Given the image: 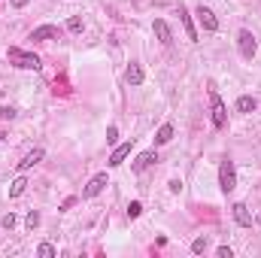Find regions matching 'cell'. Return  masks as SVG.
I'll return each mask as SVG.
<instances>
[{"instance_id": "cell-5", "label": "cell", "mask_w": 261, "mask_h": 258, "mask_svg": "<svg viewBox=\"0 0 261 258\" xmlns=\"http://www.w3.org/2000/svg\"><path fill=\"white\" fill-rule=\"evenodd\" d=\"M58 37H61V28L58 25H40V28H33V33H31V40H40V43L58 40Z\"/></svg>"}, {"instance_id": "cell-4", "label": "cell", "mask_w": 261, "mask_h": 258, "mask_svg": "<svg viewBox=\"0 0 261 258\" xmlns=\"http://www.w3.org/2000/svg\"><path fill=\"white\" fill-rule=\"evenodd\" d=\"M195 15H198V25H200L203 30H210V33H213V30H219V18L213 15V9L198 6V13H195Z\"/></svg>"}, {"instance_id": "cell-7", "label": "cell", "mask_w": 261, "mask_h": 258, "mask_svg": "<svg viewBox=\"0 0 261 258\" xmlns=\"http://www.w3.org/2000/svg\"><path fill=\"white\" fill-rule=\"evenodd\" d=\"M131 149H134V140L122 143V146H116V149H112V155H109V167H119V164H124V158L131 155Z\"/></svg>"}, {"instance_id": "cell-30", "label": "cell", "mask_w": 261, "mask_h": 258, "mask_svg": "<svg viewBox=\"0 0 261 258\" xmlns=\"http://www.w3.org/2000/svg\"><path fill=\"white\" fill-rule=\"evenodd\" d=\"M255 222H258V225H261V216H258V219H255Z\"/></svg>"}, {"instance_id": "cell-15", "label": "cell", "mask_w": 261, "mask_h": 258, "mask_svg": "<svg viewBox=\"0 0 261 258\" xmlns=\"http://www.w3.org/2000/svg\"><path fill=\"white\" fill-rule=\"evenodd\" d=\"M170 140H173V125H161V128H158V134H155V143L164 146V143H170Z\"/></svg>"}, {"instance_id": "cell-26", "label": "cell", "mask_w": 261, "mask_h": 258, "mask_svg": "<svg viewBox=\"0 0 261 258\" xmlns=\"http://www.w3.org/2000/svg\"><path fill=\"white\" fill-rule=\"evenodd\" d=\"M0 119H15V109L13 106H0Z\"/></svg>"}, {"instance_id": "cell-3", "label": "cell", "mask_w": 261, "mask_h": 258, "mask_svg": "<svg viewBox=\"0 0 261 258\" xmlns=\"http://www.w3.org/2000/svg\"><path fill=\"white\" fill-rule=\"evenodd\" d=\"M237 43H240V55H243V58H252L255 49H258L252 30H240V33H237Z\"/></svg>"}, {"instance_id": "cell-2", "label": "cell", "mask_w": 261, "mask_h": 258, "mask_svg": "<svg viewBox=\"0 0 261 258\" xmlns=\"http://www.w3.org/2000/svg\"><path fill=\"white\" fill-rule=\"evenodd\" d=\"M234 185H237V170H234V161H222L219 164V188L225 195L234 192Z\"/></svg>"}, {"instance_id": "cell-21", "label": "cell", "mask_w": 261, "mask_h": 258, "mask_svg": "<svg viewBox=\"0 0 261 258\" xmlns=\"http://www.w3.org/2000/svg\"><path fill=\"white\" fill-rule=\"evenodd\" d=\"M67 28H70L73 33H79V30H82V18H79V15H73L70 21H67Z\"/></svg>"}, {"instance_id": "cell-8", "label": "cell", "mask_w": 261, "mask_h": 258, "mask_svg": "<svg viewBox=\"0 0 261 258\" xmlns=\"http://www.w3.org/2000/svg\"><path fill=\"white\" fill-rule=\"evenodd\" d=\"M109 182V179H107V173H97L94 179H92V182H88L85 185V192H82V197H97L100 192H104V185Z\"/></svg>"}, {"instance_id": "cell-10", "label": "cell", "mask_w": 261, "mask_h": 258, "mask_svg": "<svg viewBox=\"0 0 261 258\" xmlns=\"http://www.w3.org/2000/svg\"><path fill=\"white\" fill-rule=\"evenodd\" d=\"M152 30H155V37L164 43V46H170L173 43V33H170V28H167V21H161V18H155V25H152Z\"/></svg>"}, {"instance_id": "cell-14", "label": "cell", "mask_w": 261, "mask_h": 258, "mask_svg": "<svg viewBox=\"0 0 261 258\" xmlns=\"http://www.w3.org/2000/svg\"><path fill=\"white\" fill-rule=\"evenodd\" d=\"M255 109H258V100H255V97L243 94L240 100H237V113H255Z\"/></svg>"}, {"instance_id": "cell-23", "label": "cell", "mask_w": 261, "mask_h": 258, "mask_svg": "<svg viewBox=\"0 0 261 258\" xmlns=\"http://www.w3.org/2000/svg\"><path fill=\"white\" fill-rule=\"evenodd\" d=\"M37 252H40V258H52V255H55V249H52L49 243H40V249H37Z\"/></svg>"}, {"instance_id": "cell-18", "label": "cell", "mask_w": 261, "mask_h": 258, "mask_svg": "<svg viewBox=\"0 0 261 258\" xmlns=\"http://www.w3.org/2000/svg\"><path fill=\"white\" fill-rule=\"evenodd\" d=\"M140 212H143V204H140V200H131V204H128V219H137Z\"/></svg>"}, {"instance_id": "cell-16", "label": "cell", "mask_w": 261, "mask_h": 258, "mask_svg": "<svg viewBox=\"0 0 261 258\" xmlns=\"http://www.w3.org/2000/svg\"><path fill=\"white\" fill-rule=\"evenodd\" d=\"M25 188H28V179L25 176L13 179V185H9V197H21V195H25Z\"/></svg>"}, {"instance_id": "cell-12", "label": "cell", "mask_w": 261, "mask_h": 258, "mask_svg": "<svg viewBox=\"0 0 261 258\" xmlns=\"http://www.w3.org/2000/svg\"><path fill=\"white\" fill-rule=\"evenodd\" d=\"M234 219L240 222L243 228L252 225V212H249V207H246V204H234Z\"/></svg>"}, {"instance_id": "cell-20", "label": "cell", "mask_w": 261, "mask_h": 258, "mask_svg": "<svg viewBox=\"0 0 261 258\" xmlns=\"http://www.w3.org/2000/svg\"><path fill=\"white\" fill-rule=\"evenodd\" d=\"M191 252H198V255H200V252H207V237H198L195 243H191Z\"/></svg>"}, {"instance_id": "cell-28", "label": "cell", "mask_w": 261, "mask_h": 258, "mask_svg": "<svg viewBox=\"0 0 261 258\" xmlns=\"http://www.w3.org/2000/svg\"><path fill=\"white\" fill-rule=\"evenodd\" d=\"M9 3H13V6H25L28 0H9Z\"/></svg>"}, {"instance_id": "cell-24", "label": "cell", "mask_w": 261, "mask_h": 258, "mask_svg": "<svg viewBox=\"0 0 261 258\" xmlns=\"http://www.w3.org/2000/svg\"><path fill=\"white\" fill-rule=\"evenodd\" d=\"M25 222H28V228H37V225H40V212H33V210H31Z\"/></svg>"}, {"instance_id": "cell-29", "label": "cell", "mask_w": 261, "mask_h": 258, "mask_svg": "<svg viewBox=\"0 0 261 258\" xmlns=\"http://www.w3.org/2000/svg\"><path fill=\"white\" fill-rule=\"evenodd\" d=\"M0 140H6V131H0Z\"/></svg>"}, {"instance_id": "cell-22", "label": "cell", "mask_w": 261, "mask_h": 258, "mask_svg": "<svg viewBox=\"0 0 261 258\" xmlns=\"http://www.w3.org/2000/svg\"><path fill=\"white\" fill-rule=\"evenodd\" d=\"M107 143H119V128H116V125L107 128Z\"/></svg>"}, {"instance_id": "cell-25", "label": "cell", "mask_w": 261, "mask_h": 258, "mask_svg": "<svg viewBox=\"0 0 261 258\" xmlns=\"http://www.w3.org/2000/svg\"><path fill=\"white\" fill-rule=\"evenodd\" d=\"M215 255H219V258H234L231 246H219V249H215Z\"/></svg>"}, {"instance_id": "cell-17", "label": "cell", "mask_w": 261, "mask_h": 258, "mask_svg": "<svg viewBox=\"0 0 261 258\" xmlns=\"http://www.w3.org/2000/svg\"><path fill=\"white\" fill-rule=\"evenodd\" d=\"M128 82L131 85H143V67L140 64H131L128 67Z\"/></svg>"}, {"instance_id": "cell-6", "label": "cell", "mask_w": 261, "mask_h": 258, "mask_svg": "<svg viewBox=\"0 0 261 258\" xmlns=\"http://www.w3.org/2000/svg\"><path fill=\"white\" fill-rule=\"evenodd\" d=\"M210 106H213V125L225 128V104H222V97L215 91H210Z\"/></svg>"}, {"instance_id": "cell-9", "label": "cell", "mask_w": 261, "mask_h": 258, "mask_svg": "<svg viewBox=\"0 0 261 258\" xmlns=\"http://www.w3.org/2000/svg\"><path fill=\"white\" fill-rule=\"evenodd\" d=\"M179 21H183V28H185V33H188V40H191V43H198V28H195V21H191V15H188V9H185V6H179Z\"/></svg>"}, {"instance_id": "cell-1", "label": "cell", "mask_w": 261, "mask_h": 258, "mask_svg": "<svg viewBox=\"0 0 261 258\" xmlns=\"http://www.w3.org/2000/svg\"><path fill=\"white\" fill-rule=\"evenodd\" d=\"M6 58H9V64H15V67H21V70H40V58L33 52H25V49H18V46H13L6 52Z\"/></svg>"}, {"instance_id": "cell-19", "label": "cell", "mask_w": 261, "mask_h": 258, "mask_svg": "<svg viewBox=\"0 0 261 258\" xmlns=\"http://www.w3.org/2000/svg\"><path fill=\"white\" fill-rule=\"evenodd\" d=\"M15 222H18V219L13 216V212H6V216H3V219H0V225H3L6 231H13V228H15Z\"/></svg>"}, {"instance_id": "cell-11", "label": "cell", "mask_w": 261, "mask_h": 258, "mask_svg": "<svg viewBox=\"0 0 261 258\" xmlns=\"http://www.w3.org/2000/svg\"><path fill=\"white\" fill-rule=\"evenodd\" d=\"M43 155H46L43 149H31V152L25 155V161H18V170H31L33 164H40V161H43Z\"/></svg>"}, {"instance_id": "cell-27", "label": "cell", "mask_w": 261, "mask_h": 258, "mask_svg": "<svg viewBox=\"0 0 261 258\" xmlns=\"http://www.w3.org/2000/svg\"><path fill=\"white\" fill-rule=\"evenodd\" d=\"M170 192L179 195V192H183V182H179V179H170Z\"/></svg>"}, {"instance_id": "cell-13", "label": "cell", "mask_w": 261, "mask_h": 258, "mask_svg": "<svg viewBox=\"0 0 261 258\" xmlns=\"http://www.w3.org/2000/svg\"><path fill=\"white\" fill-rule=\"evenodd\" d=\"M155 161H158V155H155V152H143V155H137V161H134V170L143 173L146 167H152Z\"/></svg>"}]
</instances>
